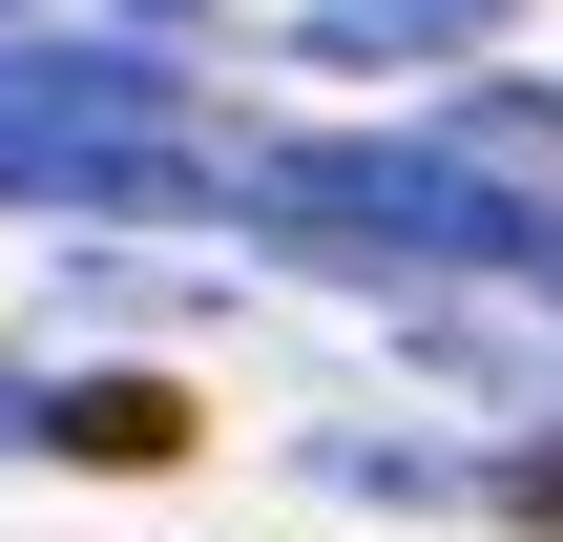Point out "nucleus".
Here are the masks:
<instances>
[{
    "label": "nucleus",
    "mask_w": 563,
    "mask_h": 542,
    "mask_svg": "<svg viewBox=\"0 0 563 542\" xmlns=\"http://www.w3.org/2000/svg\"><path fill=\"white\" fill-rule=\"evenodd\" d=\"M501 21H522V0H313L292 42H313L334 84H376V63H481Z\"/></svg>",
    "instance_id": "nucleus-3"
},
{
    "label": "nucleus",
    "mask_w": 563,
    "mask_h": 542,
    "mask_svg": "<svg viewBox=\"0 0 563 542\" xmlns=\"http://www.w3.org/2000/svg\"><path fill=\"white\" fill-rule=\"evenodd\" d=\"M251 230H292L313 272H501L543 251V188H501L481 146H251Z\"/></svg>",
    "instance_id": "nucleus-2"
},
{
    "label": "nucleus",
    "mask_w": 563,
    "mask_h": 542,
    "mask_svg": "<svg viewBox=\"0 0 563 542\" xmlns=\"http://www.w3.org/2000/svg\"><path fill=\"white\" fill-rule=\"evenodd\" d=\"M522 292H543V313H563V209H543V251H522Z\"/></svg>",
    "instance_id": "nucleus-7"
},
{
    "label": "nucleus",
    "mask_w": 563,
    "mask_h": 542,
    "mask_svg": "<svg viewBox=\"0 0 563 542\" xmlns=\"http://www.w3.org/2000/svg\"><path fill=\"white\" fill-rule=\"evenodd\" d=\"M146 21H209V0H146Z\"/></svg>",
    "instance_id": "nucleus-8"
},
{
    "label": "nucleus",
    "mask_w": 563,
    "mask_h": 542,
    "mask_svg": "<svg viewBox=\"0 0 563 542\" xmlns=\"http://www.w3.org/2000/svg\"><path fill=\"white\" fill-rule=\"evenodd\" d=\"M63 460L167 480V460H188V397H167V376H63Z\"/></svg>",
    "instance_id": "nucleus-4"
},
{
    "label": "nucleus",
    "mask_w": 563,
    "mask_h": 542,
    "mask_svg": "<svg viewBox=\"0 0 563 542\" xmlns=\"http://www.w3.org/2000/svg\"><path fill=\"white\" fill-rule=\"evenodd\" d=\"M0 209L209 230V209H251V146H188V63L167 42H21L0 21Z\"/></svg>",
    "instance_id": "nucleus-1"
},
{
    "label": "nucleus",
    "mask_w": 563,
    "mask_h": 542,
    "mask_svg": "<svg viewBox=\"0 0 563 542\" xmlns=\"http://www.w3.org/2000/svg\"><path fill=\"white\" fill-rule=\"evenodd\" d=\"M0 460H63V376H0Z\"/></svg>",
    "instance_id": "nucleus-6"
},
{
    "label": "nucleus",
    "mask_w": 563,
    "mask_h": 542,
    "mask_svg": "<svg viewBox=\"0 0 563 542\" xmlns=\"http://www.w3.org/2000/svg\"><path fill=\"white\" fill-rule=\"evenodd\" d=\"M0 21H21V0H0Z\"/></svg>",
    "instance_id": "nucleus-9"
},
{
    "label": "nucleus",
    "mask_w": 563,
    "mask_h": 542,
    "mask_svg": "<svg viewBox=\"0 0 563 542\" xmlns=\"http://www.w3.org/2000/svg\"><path fill=\"white\" fill-rule=\"evenodd\" d=\"M439 146H563V84H481V104H460Z\"/></svg>",
    "instance_id": "nucleus-5"
}]
</instances>
